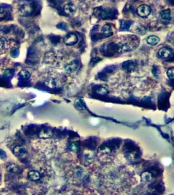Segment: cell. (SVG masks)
<instances>
[{
    "mask_svg": "<svg viewBox=\"0 0 174 195\" xmlns=\"http://www.w3.org/2000/svg\"><path fill=\"white\" fill-rule=\"evenodd\" d=\"M150 12H151L150 7L149 6L146 5V4L141 5L137 8V13L140 17L146 18L150 15Z\"/></svg>",
    "mask_w": 174,
    "mask_h": 195,
    "instance_id": "1",
    "label": "cell"
},
{
    "mask_svg": "<svg viewBox=\"0 0 174 195\" xmlns=\"http://www.w3.org/2000/svg\"><path fill=\"white\" fill-rule=\"evenodd\" d=\"M78 41V36L75 33H69L65 37L63 40L65 44L67 45H73L76 44Z\"/></svg>",
    "mask_w": 174,
    "mask_h": 195,
    "instance_id": "2",
    "label": "cell"
},
{
    "mask_svg": "<svg viewBox=\"0 0 174 195\" xmlns=\"http://www.w3.org/2000/svg\"><path fill=\"white\" fill-rule=\"evenodd\" d=\"M158 54L159 56L161 58H163V59H167V58L172 56V50H171V48L168 47H163L160 49Z\"/></svg>",
    "mask_w": 174,
    "mask_h": 195,
    "instance_id": "3",
    "label": "cell"
},
{
    "mask_svg": "<svg viewBox=\"0 0 174 195\" xmlns=\"http://www.w3.org/2000/svg\"><path fill=\"white\" fill-rule=\"evenodd\" d=\"M74 174L75 175V177L80 180H86L88 176L87 171L85 170H84L83 168H81V167H78L75 169V170H74Z\"/></svg>",
    "mask_w": 174,
    "mask_h": 195,
    "instance_id": "4",
    "label": "cell"
},
{
    "mask_svg": "<svg viewBox=\"0 0 174 195\" xmlns=\"http://www.w3.org/2000/svg\"><path fill=\"white\" fill-rule=\"evenodd\" d=\"M78 63L75 61H72L69 63L66 67H65V72L68 74H71L74 73L78 69Z\"/></svg>",
    "mask_w": 174,
    "mask_h": 195,
    "instance_id": "5",
    "label": "cell"
},
{
    "mask_svg": "<svg viewBox=\"0 0 174 195\" xmlns=\"http://www.w3.org/2000/svg\"><path fill=\"white\" fill-rule=\"evenodd\" d=\"M31 11V6L29 4L22 5L20 8H19V13H20V14L22 16H27L29 14H30Z\"/></svg>",
    "mask_w": 174,
    "mask_h": 195,
    "instance_id": "6",
    "label": "cell"
},
{
    "mask_svg": "<svg viewBox=\"0 0 174 195\" xmlns=\"http://www.w3.org/2000/svg\"><path fill=\"white\" fill-rule=\"evenodd\" d=\"M13 152L18 157H22L26 153V149L22 146H16L13 149Z\"/></svg>",
    "mask_w": 174,
    "mask_h": 195,
    "instance_id": "7",
    "label": "cell"
},
{
    "mask_svg": "<svg viewBox=\"0 0 174 195\" xmlns=\"http://www.w3.org/2000/svg\"><path fill=\"white\" fill-rule=\"evenodd\" d=\"M64 10L66 14L71 16L74 15L76 12V7H75V6L73 3H68L65 6Z\"/></svg>",
    "mask_w": 174,
    "mask_h": 195,
    "instance_id": "8",
    "label": "cell"
},
{
    "mask_svg": "<svg viewBox=\"0 0 174 195\" xmlns=\"http://www.w3.org/2000/svg\"><path fill=\"white\" fill-rule=\"evenodd\" d=\"M28 179L31 181H38L41 178L40 172L36 170H31L28 173Z\"/></svg>",
    "mask_w": 174,
    "mask_h": 195,
    "instance_id": "9",
    "label": "cell"
},
{
    "mask_svg": "<svg viewBox=\"0 0 174 195\" xmlns=\"http://www.w3.org/2000/svg\"><path fill=\"white\" fill-rule=\"evenodd\" d=\"M123 67L124 68V70L127 71H133L135 68H136V63L132 60H128L124 62L123 64Z\"/></svg>",
    "mask_w": 174,
    "mask_h": 195,
    "instance_id": "10",
    "label": "cell"
},
{
    "mask_svg": "<svg viewBox=\"0 0 174 195\" xmlns=\"http://www.w3.org/2000/svg\"><path fill=\"white\" fill-rule=\"evenodd\" d=\"M101 32H102L103 35L106 37L111 36V35L113 34L112 29H111L110 25H105L102 27V29H101Z\"/></svg>",
    "mask_w": 174,
    "mask_h": 195,
    "instance_id": "11",
    "label": "cell"
},
{
    "mask_svg": "<svg viewBox=\"0 0 174 195\" xmlns=\"http://www.w3.org/2000/svg\"><path fill=\"white\" fill-rule=\"evenodd\" d=\"M127 157L129 160L131 161H136L137 159H138L140 157V154L139 152L136 151H129L127 154Z\"/></svg>",
    "mask_w": 174,
    "mask_h": 195,
    "instance_id": "12",
    "label": "cell"
},
{
    "mask_svg": "<svg viewBox=\"0 0 174 195\" xmlns=\"http://www.w3.org/2000/svg\"><path fill=\"white\" fill-rule=\"evenodd\" d=\"M141 179L144 182H150L152 180V174L149 171H144L141 175Z\"/></svg>",
    "mask_w": 174,
    "mask_h": 195,
    "instance_id": "13",
    "label": "cell"
},
{
    "mask_svg": "<svg viewBox=\"0 0 174 195\" xmlns=\"http://www.w3.org/2000/svg\"><path fill=\"white\" fill-rule=\"evenodd\" d=\"M159 41H160L159 37L155 36V35H151V36H149L148 37L146 40L147 43L151 45H156V44H159Z\"/></svg>",
    "mask_w": 174,
    "mask_h": 195,
    "instance_id": "14",
    "label": "cell"
},
{
    "mask_svg": "<svg viewBox=\"0 0 174 195\" xmlns=\"http://www.w3.org/2000/svg\"><path fill=\"white\" fill-rule=\"evenodd\" d=\"M52 135V131L49 129H43L40 132L39 134V136L41 138H44V139H47L51 138Z\"/></svg>",
    "mask_w": 174,
    "mask_h": 195,
    "instance_id": "15",
    "label": "cell"
},
{
    "mask_svg": "<svg viewBox=\"0 0 174 195\" xmlns=\"http://www.w3.org/2000/svg\"><path fill=\"white\" fill-rule=\"evenodd\" d=\"M160 16L164 20L171 21L172 20V15H171V11L169 9L165 10L160 12Z\"/></svg>",
    "mask_w": 174,
    "mask_h": 195,
    "instance_id": "16",
    "label": "cell"
},
{
    "mask_svg": "<svg viewBox=\"0 0 174 195\" xmlns=\"http://www.w3.org/2000/svg\"><path fill=\"white\" fill-rule=\"evenodd\" d=\"M98 152L101 155H107L111 153V150L109 147L107 146H102L99 148L98 150Z\"/></svg>",
    "mask_w": 174,
    "mask_h": 195,
    "instance_id": "17",
    "label": "cell"
},
{
    "mask_svg": "<svg viewBox=\"0 0 174 195\" xmlns=\"http://www.w3.org/2000/svg\"><path fill=\"white\" fill-rule=\"evenodd\" d=\"M8 171L10 172V173H13V174H16L18 173L19 171V167L17 166V165L15 164H10L9 165L8 167Z\"/></svg>",
    "mask_w": 174,
    "mask_h": 195,
    "instance_id": "18",
    "label": "cell"
},
{
    "mask_svg": "<svg viewBox=\"0 0 174 195\" xmlns=\"http://www.w3.org/2000/svg\"><path fill=\"white\" fill-rule=\"evenodd\" d=\"M69 148H70V150L71 151H72V152H77L78 151V150H79V146H78V144H77V143L72 142L70 144V147H69Z\"/></svg>",
    "mask_w": 174,
    "mask_h": 195,
    "instance_id": "19",
    "label": "cell"
},
{
    "mask_svg": "<svg viewBox=\"0 0 174 195\" xmlns=\"http://www.w3.org/2000/svg\"><path fill=\"white\" fill-rule=\"evenodd\" d=\"M20 75L22 76V78H24L25 79H28L30 77V73H29L27 71L22 70L21 71Z\"/></svg>",
    "mask_w": 174,
    "mask_h": 195,
    "instance_id": "20",
    "label": "cell"
},
{
    "mask_svg": "<svg viewBox=\"0 0 174 195\" xmlns=\"http://www.w3.org/2000/svg\"><path fill=\"white\" fill-rule=\"evenodd\" d=\"M97 94H101V95H106L108 93V90L106 88H105V87H101L99 88H98V90H97Z\"/></svg>",
    "mask_w": 174,
    "mask_h": 195,
    "instance_id": "21",
    "label": "cell"
},
{
    "mask_svg": "<svg viewBox=\"0 0 174 195\" xmlns=\"http://www.w3.org/2000/svg\"><path fill=\"white\" fill-rule=\"evenodd\" d=\"M174 69L172 67V68H170V69H169L168 70H167V76H168V77L170 79H173L174 77Z\"/></svg>",
    "mask_w": 174,
    "mask_h": 195,
    "instance_id": "22",
    "label": "cell"
},
{
    "mask_svg": "<svg viewBox=\"0 0 174 195\" xmlns=\"http://www.w3.org/2000/svg\"><path fill=\"white\" fill-rule=\"evenodd\" d=\"M6 155L5 153V152L2 150H0V159H6Z\"/></svg>",
    "mask_w": 174,
    "mask_h": 195,
    "instance_id": "23",
    "label": "cell"
},
{
    "mask_svg": "<svg viewBox=\"0 0 174 195\" xmlns=\"http://www.w3.org/2000/svg\"><path fill=\"white\" fill-rule=\"evenodd\" d=\"M3 12H4V8L2 7V6H0V14H2Z\"/></svg>",
    "mask_w": 174,
    "mask_h": 195,
    "instance_id": "24",
    "label": "cell"
}]
</instances>
